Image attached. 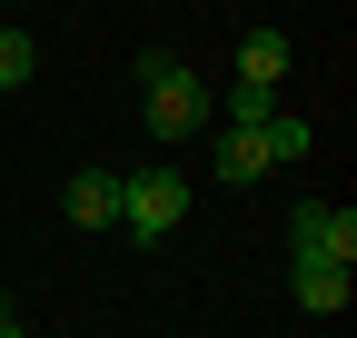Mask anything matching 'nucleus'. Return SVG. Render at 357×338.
<instances>
[{
    "instance_id": "39448f33",
    "label": "nucleus",
    "mask_w": 357,
    "mask_h": 338,
    "mask_svg": "<svg viewBox=\"0 0 357 338\" xmlns=\"http://www.w3.org/2000/svg\"><path fill=\"white\" fill-rule=\"evenodd\" d=\"M238 80H268V90L288 80V30H278V20H258V30L238 40Z\"/></svg>"
},
{
    "instance_id": "7ed1b4c3",
    "label": "nucleus",
    "mask_w": 357,
    "mask_h": 338,
    "mask_svg": "<svg viewBox=\"0 0 357 338\" xmlns=\"http://www.w3.org/2000/svg\"><path fill=\"white\" fill-rule=\"evenodd\" d=\"M288 259H328V269H347V259H357V209L307 199L298 219H288Z\"/></svg>"
},
{
    "instance_id": "423d86ee",
    "label": "nucleus",
    "mask_w": 357,
    "mask_h": 338,
    "mask_svg": "<svg viewBox=\"0 0 357 338\" xmlns=\"http://www.w3.org/2000/svg\"><path fill=\"white\" fill-rule=\"evenodd\" d=\"M258 169H278V159H268V140H258V119H229V140H218V179H258Z\"/></svg>"
},
{
    "instance_id": "20e7f679",
    "label": "nucleus",
    "mask_w": 357,
    "mask_h": 338,
    "mask_svg": "<svg viewBox=\"0 0 357 338\" xmlns=\"http://www.w3.org/2000/svg\"><path fill=\"white\" fill-rule=\"evenodd\" d=\"M60 209H70V229H119V169H79Z\"/></svg>"
},
{
    "instance_id": "0eeeda50",
    "label": "nucleus",
    "mask_w": 357,
    "mask_h": 338,
    "mask_svg": "<svg viewBox=\"0 0 357 338\" xmlns=\"http://www.w3.org/2000/svg\"><path fill=\"white\" fill-rule=\"evenodd\" d=\"M298 309H307V318H347V269L298 259Z\"/></svg>"
},
{
    "instance_id": "1a4fd4ad",
    "label": "nucleus",
    "mask_w": 357,
    "mask_h": 338,
    "mask_svg": "<svg viewBox=\"0 0 357 338\" xmlns=\"http://www.w3.org/2000/svg\"><path fill=\"white\" fill-rule=\"evenodd\" d=\"M30 70H40V60H30V40H20V30H0V90H20Z\"/></svg>"
},
{
    "instance_id": "f8f14e48",
    "label": "nucleus",
    "mask_w": 357,
    "mask_h": 338,
    "mask_svg": "<svg viewBox=\"0 0 357 338\" xmlns=\"http://www.w3.org/2000/svg\"><path fill=\"white\" fill-rule=\"evenodd\" d=\"M20 10H30V0H20Z\"/></svg>"
},
{
    "instance_id": "9b49d317",
    "label": "nucleus",
    "mask_w": 357,
    "mask_h": 338,
    "mask_svg": "<svg viewBox=\"0 0 357 338\" xmlns=\"http://www.w3.org/2000/svg\"><path fill=\"white\" fill-rule=\"evenodd\" d=\"M10 328H20V309H10V299H0V338H10Z\"/></svg>"
},
{
    "instance_id": "9d476101",
    "label": "nucleus",
    "mask_w": 357,
    "mask_h": 338,
    "mask_svg": "<svg viewBox=\"0 0 357 338\" xmlns=\"http://www.w3.org/2000/svg\"><path fill=\"white\" fill-rule=\"evenodd\" d=\"M268 100H278L268 80H238V90H229V119H268Z\"/></svg>"
},
{
    "instance_id": "f257e3e1",
    "label": "nucleus",
    "mask_w": 357,
    "mask_h": 338,
    "mask_svg": "<svg viewBox=\"0 0 357 338\" xmlns=\"http://www.w3.org/2000/svg\"><path fill=\"white\" fill-rule=\"evenodd\" d=\"M139 80H149V140H199L208 119H218L208 80H199V70H178L169 50H149V60H139Z\"/></svg>"
},
{
    "instance_id": "f03ea898",
    "label": "nucleus",
    "mask_w": 357,
    "mask_h": 338,
    "mask_svg": "<svg viewBox=\"0 0 357 338\" xmlns=\"http://www.w3.org/2000/svg\"><path fill=\"white\" fill-rule=\"evenodd\" d=\"M178 219H189L178 169H129V179H119V229H129V239H169Z\"/></svg>"
},
{
    "instance_id": "6e6552de",
    "label": "nucleus",
    "mask_w": 357,
    "mask_h": 338,
    "mask_svg": "<svg viewBox=\"0 0 357 338\" xmlns=\"http://www.w3.org/2000/svg\"><path fill=\"white\" fill-rule=\"evenodd\" d=\"M258 140H268V159H278V169H288V159H307V149H318V130H307V119H278V110H268V119H258Z\"/></svg>"
}]
</instances>
